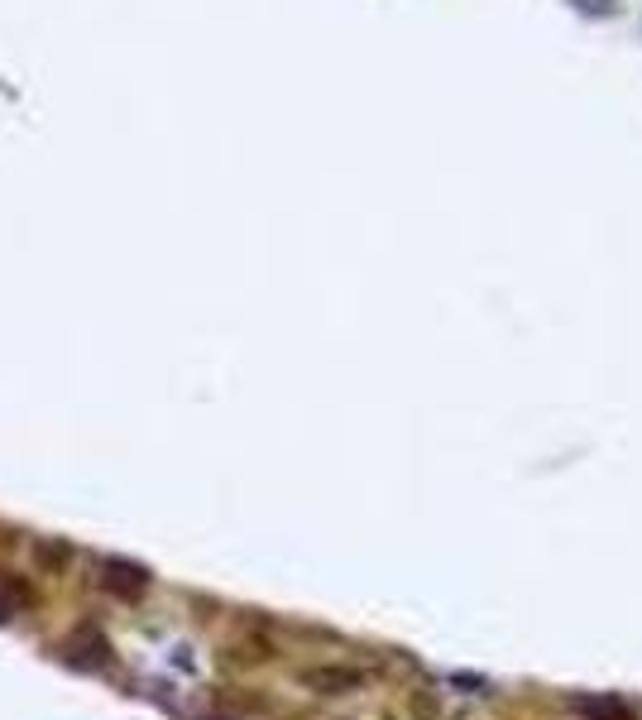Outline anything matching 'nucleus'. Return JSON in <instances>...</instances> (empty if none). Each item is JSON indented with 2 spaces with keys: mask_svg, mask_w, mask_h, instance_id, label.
I'll return each instance as SVG.
<instances>
[{
  "mask_svg": "<svg viewBox=\"0 0 642 720\" xmlns=\"http://www.w3.org/2000/svg\"><path fill=\"white\" fill-rule=\"evenodd\" d=\"M101 586L106 591H116V596H140L144 586H149V572L135 567V562L111 557V562H101Z\"/></svg>",
  "mask_w": 642,
  "mask_h": 720,
  "instance_id": "1",
  "label": "nucleus"
},
{
  "mask_svg": "<svg viewBox=\"0 0 642 720\" xmlns=\"http://www.w3.org/2000/svg\"><path fill=\"white\" fill-rule=\"evenodd\" d=\"M302 682H307V687H317V692H326V696H346V692H355L365 677H360L355 668H312Z\"/></svg>",
  "mask_w": 642,
  "mask_h": 720,
  "instance_id": "2",
  "label": "nucleus"
},
{
  "mask_svg": "<svg viewBox=\"0 0 642 720\" xmlns=\"http://www.w3.org/2000/svg\"><path fill=\"white\" fill-rule=\"evenodd\" d=\"M20 605H24V591L15 586V576H5V572H0V624H5L10 615H15Z\"/></svg>",
  "mask_w": 642,
  "mask_h": 720,
  "instance_id": "3",
  "label": "nucleus"
},
{
  "mask_svg": "<svg viewBox=\"0 0 642 720\" xmlns=\"http://www.w3.org/2000/svg\"><path fill=\"white\" fill-rule=\"evenodd\" d=\"M571 10H580L590 20H609V15H619V0H571Z\"/></svg>",
  "mask_w": 642,
  "mask_h": 720,
  "instance_id": "4",
  "label": "nucleus"
}]
</instances>
